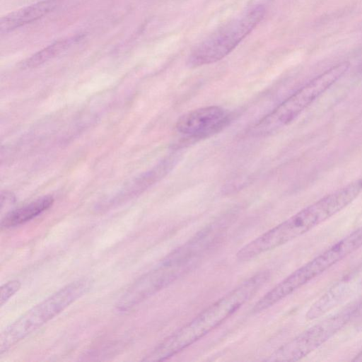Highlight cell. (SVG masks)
Listing matches in <instances>:
<instances>
[{"instance_id":"10","label":"cell","mask_w":362,"mask_h":362,"mask_svg":"<svg viewBox=\"0 0 362 362\" xmlns=\"http://www.w3.org/2000/svg\"><path fill=\"white\" fill-rule=\"evenodd\" d=\"M57 3V0H42L4 16L0 21L1 33H8L42 18L52 11Z\"/></svg>"},{"instance_id":"11","label":"cell","mask_w":362,"mask_h":362,"mask_svg":"<svg viewBox=\"0 0 362 362\" xmlns=\"http://www.w3.org/2000/svg\"><path fill=\"white\" fill-rule=\"evenodd\" d=\"M52 196H45L7 212L1 218V228H10L26 223L48 209L53 204Z\"/></svg>"},{"instance_id":"2","label":"cell","mask_w":362,"mask_h":362,"mask_svg":"<svg viewBox=\"0 0 362 362\" xmlns=\"http://www.w3.org/2000/svg\"><path fill=\"white\" fill-rule=\"evenodd\" d=\"M269 278V271H262L247 279L166 338L143 361L166 360L200 339L234 314Z\"/></svg>"},{"instance_id":"7","label":"cell","mask_w":362,"mask_h":362,"mask_svg":"<svg viewBox=\"0 0 362 362\" xmlns=\"http://www.w3.org/2000/svg\"><path fill=\"white\" fill-rule=\"evenodd\" d=\"M358 311L352 304L318 322L273 352L268 361H296L318 349L343 328Z\"/></svg>"},{"instance_id":"9","label":"cell","mask_w":362,"mask_h":362,"mask_svg":"<svg viewBox=\"0 0 362 362\" xmlns=\"http://www.w3.org/2000/svg\"><path fill=\"white\" fill-rule=\"evenodd\" d=\"M362 291V264L331 286L308 310L305 317L313 320L326 315Z\"/></svg>"},{"instance_id":"8","label":"cell","mask_w":362,"mask_h":362,"mask_svg":"<svg viewBox=\"0 0 362 362\" xmlns=\"http://www.w3.org/2000/svg\"><path fill=\"white\" fill-rule=\"evenodd\" d=\"M228 119L229 115L223 108L208 106L182 115L177 119L175 129L188 138H204L221 129Z\"/></svg>"},{"instance_id":"14","label":"cell","mask_w":362,"mask_h":362,"mask_svg":"<svg viewBox=\"0 0 362 362\" xmlns=\"http://www.w3.org/2000/svg\"><path fill=\"white\" fill-rule=\"evenodd\" d=\"M18 280H11L4 284L1 288L0 305L2 307L21 288Z\"/></svg>"},{"instance_id":"3","label":"cell","mask_w":362,"mask_h":362,"mask_svg":"<svg viewBox=\"0 0 362 362\" xmlns=\"http://www.w3.org/2000/svg\"><path fill=\"white\" fill-rule=\"evenodd\" d=\"M361 247L362 226L334 243L279 282L255 304L252 311L260 313L268 309Z\"/></svg>"},{"instance_id":"4","label":"cell","mask_w":362,"mask_h":362,"mask_svg":"<svg viewBox=\"0 0 362 362\" xmlns=\"http://www.w3.org/2000/svg\"><path fill=\"white\" fill-rule=\"evenodd\" d=\"M93 283L89 278L71 282L19 317L1 334L0 354L2 355L88 293Z\"/></svg>"},{"instance_id":"1","label":"cell","mask_w":362,"mask_h":362,"mask_svg":"<svg viewBox=\"0 0 362 362\" xmlns=\"http://www.w3.org/2000/svg\"><path fill=\"white\" fill-rule=\"evenodd\" d=\"M362 192V180H356L301 209L241 247L240 262L257 256L301 236L350 204Z\"/></svg>"},{"instance_id":"15","label":"cell","mask_w":362,"mask_h":362,"mask_svg":"<svg viewBox=\"0 0 362 362\" xmlns=\"http://www.w3.org/2000/svg\"><path fill=\"white\" fill-rule=\"evenodd\" d=\"M352 361H355V362H361L362 361V350L354 356V358L352 359Z\"/></svg>"},{"instance_id":"6","label":"cell","mask_w":362,"mask_h":362,"mask_svg":"<svg viewBox=\"0 0 362 362\" xmlns=\"http://www.w3.org/2000/svg\"><path fill=\"white\" fill-rule=\"evenodd\" d=\"M264 13V7L256 5L218 28L191 52L189 65L197 67L209 64L227 56L259 24Z\"/></svg>"},{"instance_id":"13","label":"cell","mask_w":362,"mask_h":362,"mask_svg":"<svg viewBox=\"0 0 362 362\" xmlns=\"http://www.w3.org/2000/svg\"><path fill=\"white\" fill-rule=\"evenodd\" d=\"M80 38L81 36H77L58 40L27 59L22 66L31 68L42 64L63 52Z\"/></svg>"},{"instance_id":"12","label":"cell","mask_w":362,"mask_h":362,"mask_svg":"<svg viewBox=\"0 0 362 362\" xmlns=\"http://www.w3.org/2000/svg\"><path fill=\"white\" fill-rule=\"evenodd\" d=\"M168 166L166 161L162 162L153 169L135 178L127 184L114 199H110L109 204H118L139 194L161 177Z\"/></svg>"},{"instance_id":"5","label":"cell","mask_w":362,"mask_h":362,"mask_svg":"<svg viewBox=\"0 0 362 362\" xmlns=\"http://www.w3.org/2000/svg\"><path fill=\"white\" fill-rule=\"evenodd\" d=\"M341 64L326 71L279 104L253 127L256 135L275 132L293 122L307 107L333 85L346 71Z\"/></svg>"}]
</instances>
